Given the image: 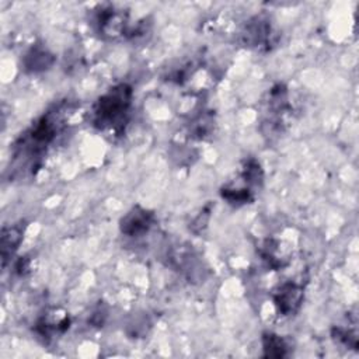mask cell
<instances>
[{
    "mask_svg": "<svg viewBox=\"0 0 359 359\" xmlns=\"http://www.w3.org/2000/svg\"><path fill=\"white\" fill-rule=\"evenodd\" d=\"M25 223L18 222L15 224H11L8 227H4L1 231V258H3V266H6L7 261L14 255V252L18 250L22 237H24Z\"/></svg>",
    "mask_w": 359,
    "mask_h": 359,
    "instance_id": "7",
    "label": "cell"
},
{
    "mask_svg": "<svg viewBox=\"0 0 359 359\" xmlns=\"http://www.w3.org/2000/svg\"><path fill=\"white\" fill-rule=\"evenodd\" d=\"M303 286L296 282H285L273 293V302L279 313L283 316L294 314L303 302Z\"/></svg>",
    "mask_w": 359,
    "mask_h": 359,
    "instance_id": "3",
    "label": "cell"
},
{
    "mask_svg": "<svg viewBox=\"0 0 359 359\" xmlns=\"http://www.w3.org/2000/svg\"><path fill=\"white\" fill-rule=\"evenodd\" d=\"M95 22L98 25V31L102 35H108L114 38L116 35L123 34L126 18L123 13L115 10L111 6H107V7H101V10L97 13Z\"/></svg>",
    "mask_w": 359,
    "mask_h": 359,
    "instance_id": "6",
    "label": "cell"
},
{
    "mask_svg": "<svg viewBox=\"0 0 359 359\" xmlns=\"http://www.w3.org/2000/svg\"><path fill=\"white\" fill-rule=\"evenodd\" d=\"M154 215L140 206H135L121 219V231L129 237H140L150 230Z\"/></svg>",
    "mask_w": 359,
    "mask_h": 359,
    "instance_id": "4",
    "label": "cell"
},
{
    "mask_svg": "<svg viewBox=\"0 0 359 359\" xmlns=\"http://www.w3.org/2000/svg\"><path fill=\"white\" fill-rule=\"evenodd\" d=\"M52 60H53L52 55H49L45 49H42V48H32L25 55L24 65H25V69H28L31 72H38V70L46 69L52 63Z\"/></svg>",
    "mask_w": 359,
    "mask_h": 359,
    "instance_id": "10",
    "label": "cell"
},
{
    "mask_svg": "<svg viewBox=\"0 0 359 359\" xmlns=\"http://www.w3.org/2000/svg\"><path fill=\"white\" fill-rule=\"evenodd\" d=\"M243 41L247 46L261 48L272 43V27L266 17L257 15L251 18L243 31Z\"/></svg>",
    "mask_w": 359,
    "mask_h": 359,
    "instance_id": "5",
    "label": "cell"
},
{
    "mask_svg": "<svg viewBox=\"0 0 359 359\" xmlns=\"http://www.w3.org/2000/svg\"><path fill=\"white\" fill-rule=\"evenodd\" d=\"M262 346L264 355L269 358H282L287 352V345L280 335L273 332H266L262 337Z\"/></svg>",
    "mask_w": 359,
    "mask_h": 359,
    "instance_id": "9",
    "label": "cell"
},
{
    "mask_svg": "<svg viewBox=\"0 0 359 359\" xmlns=\"http://www.w3.org/2000/svg\"><path fill=\"white\" fill-rule=\"evenodd\" d=\"M132 105V88L128 84H118L98 98L93 108L91 122L95 128L118 129L126 122Z\"/></svg>",
    "mask_w": 359,
    "mask_h": 359,
    "instance_id": "1",
    "label": "cell"
},
{
    "mask_svg": "<svg viewBox=\"0 0 359 359\" xmlns=\"http://www.w3.org/2000/svg\"><path fill=\"white\" fill-rule=\"evenodd\" d=\"M59 108L45 114L41 119L35 122L14 144L15 153L14 157H31L35 158L41 156L46 147L55 140L56 133L59 130L60 122Z\"/></svg>",
    "mask_w": 359,
    "mask_h": 359,
    "instance_id": "2",
    "label": "cell"
},
{
    "mask_svg": "<svg viewBox=\"0 0 359 359\" xmlns=\"http://www.w3.org/2000/svg\"><path fill=\"white\" fill-rule=\"evenodd\" d=\"M261 255L268 262V266L273 269L282 268L287 264L286 254L280 250V243L276 240H266L262 247Z\"/></svg>",
    "mask_w": 359,
    "mask_h": 359,
    "instance_id": "8",
    "label": "cell"
}]
</instances>
